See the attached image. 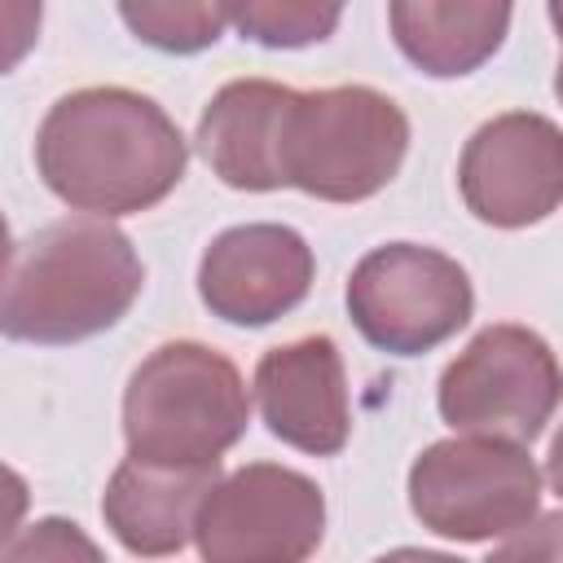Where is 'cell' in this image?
Segmentation results:
<instances>
[{
	"label": "cell",
	"mask_w": 563,
	"mask_h": 563,
	"mask_svg": "<svg viewBox=\"0 0 563 563\" xmlns=\"http://www.w3.org/2000/svg\"><path fill=\"white\" fill-rule=\"evenodd\" d=\"M185 167L189 145L176 119L154 97L119 84L57 97L35 132V172L48 194L106 220L158 207Z\"/></svg>",
	"instance_id": "cell-1"
},
{
	"label": "cell",
	"mask_w": 563,
	"mask_h": 563,
	"mask_svg": "<svg viewBox=\"0 0 563 563\" xmlns=\"http://www.w3.org/2000/svg\"><path fill=\"white\" fill-rule=\"evenodd\" d=\"M145 264L106 216L53 220L9 246L0 330L13 343L66 347L114 330L141 299Z\"/></svg>",
	"instance_id": "cell-2"
},
{
	"label": "cell",
	"mask_w": 563,
	"mask_h": 563,
	"mask_svg": "<svg viewBox=\"0 0 563 563\" xmlns=\"http://www.w3.org/2000/svg\"><path fill=\"white\" fill-rule=\"evenodd\" d=\"M246 418L251 391L238 365L198 339L158 343L123 387V444L141 462L220 466Z\"/></svg>",
	"instance_id": "cell-3"
},
{
	"label": "cell",
	"mask_w": 563,
	"mask_h": 563,
	"mask_svg": "<svg viewBox=\"0 0 563 563\" xmlns=\"http://www.w3.org/2000/svg\"><path fill=\"white\" fill-rule=\"evenodd\" d=\"M409 154V114L369 84L299 92L286 123V185L321 202H365Z\"/></svg>",
	"instance_id": "cell-4"
},
{
	"label": "cell",
	"mask_w": 563,
	"mask_h": 563,
	"mask_svg": "<svg viewBox=\"0 0 563 563\" xmlns=\"http://www.w3.org/2000/svg\"><path fill=\"white\" fill-rule=\"evenodd\" d=\"M409 510L444 541H501L541 510V471L519 440L457 431L413 457Z\"/></svg>",
	"instance_id": "cell-5"
},
{
	"label": "cell",
	"mask_w": 563,
	"mask_h": 563,
	"mask_svg": "<svg viewBox=\"0 0 563 563\" xmlns=\"http://www.w3.org/2000/svg\"><path fill=\"white\" fill-rule=\"evenodd\" d=\"M563 400L554 347L515 321L484 325L440 374L435 409L453 431L532 444Z\"/></svg>",
	"instance_id": "cell-6"
},
{
	"label": "cell",
	"mask_w": 563,
	"mask_h": 563,
	"mask_svg": "<svg viewBox=\"0 0 563 563\" xmlns=\"http://www.w3.org/2000/svg\"><path fill=\"white\" fill-rule=\"evenodd\" d=\"M343 299L361 339L391 356H422L449 343L475 312L466 268L422 242H387L361 255Z\"/></svg>",
	"instance_id": "cell-7"
},
{
	"label": "cell",
	"mask_w": 563,
	"mask_h": 563,
	"mask_svg": "<svg viewBox=\"0 0 563 563\" xmlns=\"http://www.w3.org/2000/svg\"><path fill=\"white\" fill-rule=\"evenodd\" d=\"M325 537L317 479L282 462H246L211 484L194 519L207 563H299Z\"/></svg>",
	"instance_id": "cell-8"
},
{
	"label": "cell",
	"mask_w": 563,
	"mask_h": 563,
	"mask_svg": "<svg viewBox=\"0 0 563 563\" xmlns=\"http://www.w3.org/2000/svg\"><path fill=\"white\" fill-rule=\"evenodd\" d=\"M457 189L479 224H541L563 207V128L537 110L493 114L462 145Z\"/></svg>",
	"instance_id": "cell-9"
},
{
	"label": "cell",
	"mask_w": 563,
	"mask_h": 563,
	"mask_svg": "<svg viewBox=\"0 0 563 563\" xmlns=\"http://www.w3.org/2000/svg\"><path fill=\"white\" fill-rule=\"evenodd\" d=\"M317 277V255L299 229L255 220L211 238L198 260V299L211 317L260 330L295 312Z\"/></svg>",
	"instance_id": "cell-10"
},
{
	"label": "cell",
	"mask_w": 563,
	"mask_h": 563,
	"mask_svg": "<svg viewBox=\"0 0 563 563\" xmlns=\"http://www.w3.org/2000/svg\"><path fill=\"white\" fill-rule=\"evenodd\" d=\"M251 391L268 435L299 453L334 457L352 440L347 369L330 334H303L268 347L255 365Z\"/></svg>",
	"instance_id": "cell-11"
},
{
	"label": "cell",
	"mask_w": 563,
	"mask_h": 563,
	"mask_svg": "<svg viewBox=\"0 0 563 563\" xmlns=\"http://www.w3.org/2000/svg\"><path fill=\"white\" fill-rule=\"evenodd\" d=\"M295 88L273 79H233L198 114V150L207 167L246 194H268L286 185V123Z\"/></svg>",
	"instance_id": "cell-12"
},
{
	"label": "cell",
	"mask_w": 563,
	"mask_h": 563,
	"mask_svg": "<svg viewBox=\"0 0 563 563\" xmlns=\"http://www.w3.org/2000/svg\"><path fill=\"white\" fill-rule=\"evenodd\" d=\"M220 466H158L123 457L101 493V519L128 554L163 559L194 541V519Z\"/></svg>",
	"instance_id": "cell-13"
},
{
	"label": "cell",
	"mask_w": 563,
	"mask_h": 563,
	"mask_svg": "<svg viewBox=\"0 0 563 563\" xmlns=\"http://www.w3.org/2000/svg\"><path fill=\"white\" fill-rule=\"evenodd\" d=\"M515 0H387V26L409 66L462 79L493 62L510 35Z\"/></svg>",
	"instance_id": "cell-14"
},
{
	"label": "cell",
	"mask_w": 563,
	"mask_h": 563,
	"mask_svg": "<svg viewBox=\"0 0 563 563\" xmlns=\"http://www.w3.org/2000/svg\"><path fill=\"white\" fill-rule=\"evenodd\" d=\"M119 18L141 44L158 53L194 57L224 35L229 13L224 0H119Z\"/></svg>",
	"instance_id": "cell-15"
},
{
	"label": "cell",
	"mask_w": 563,
	"mask_h": 563,
	"mask_svg": "<svg viewBox=\"0 0 563 563\" xmlns=\"http://www.w3.org/2000/svg\"><path fill=\"white\" fill-rule=\"evenodd\" d=\"M347 0H224L229 22L260 48H308L334 35Z\"/></svg>",
	"instance_id": "cell-16"
},
{
	"label": "cell",
	"mask_w": 563,
	"mask_h": 563,
	"mask_svg": "<svg viewBox=\"0 0 563 563\" xmlns=\"http://www.w3.org/2000/svg\"><path fill=\"white\" fill-rule=\"evenodd\" d=\"M0 554H4L9 563H22V559H70V554L101 559L97 541H88V537L79 532V523H70V519H40V523H31L22 537H9Z\"/></svg>",
	"instance_id": "cell-17"
},
{
	"label": "cell",
	"mask_w": 563,
	"mask_h": 563,
	"mask_svg": "<svg viewBox=\"0 0 563 563\" xmlns=\"http://www.w3.org/2000/svg\"><path fill=\"white\" fill-rule=\"evenodd\" d=\"M488 554L493 559H563V510L532 515L523 528L501 537Z\"/></svg>",
	"instance_id": "cell-18"
},
{
	"label": "cell",
	"mask_w": 563,
	"mask_h": 563,
	"mask_svg": "<svg viewBox=\"0 0 563 563\" xmlns=\"http://www.w3.org/2000/svg\"><path fill=\"white\" fill-rule=\"evenodd\" d=\"M545 484H550V493L563 501V422H559V431H554V440H550V453H545Z\"/></svg>",
	"instance_id": "cell-19"
},
{
	"label": "cell",
	"mask_w": 563,
	"mask_h": 563,
	"mask_svg": "<svg viewBox=\"0 0 563 563\" xmlns=\"http://www.w3.org/2000/svg\"><path fill=\"white\" fill-rule=\"evenodd\" d=\"M545 4H550V22H554V31L563 40V0H545Z\"/></svg>",
	"instance_id": "cell-20"
},
{
	"label": "cell",
	"mask_w": 563,
	"mask_h": 563,
	"mask_svg": "<svg viewBox=\"0 0 563 563\" xmlns=\"http://www.w3.org/2000/svg\"><path fill=\"white\" fill-rule=\"evenodd\" d=\"M554 97L563 101V57H559V66H554Z\"/></svg>",
	"instance_id": "cell-21"
}]
</instances>
